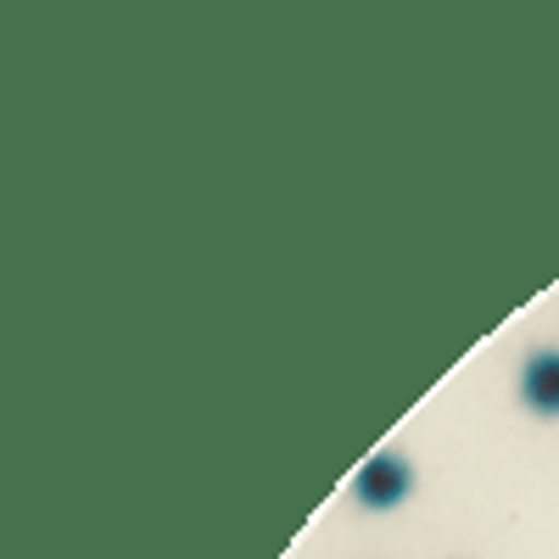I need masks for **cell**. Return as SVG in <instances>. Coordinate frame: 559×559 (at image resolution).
I'll return each instance as SVG.
<instances>
[{
  "label": "cell",
  "mask_w": 559,
  "mask_h": 559,
  "mask_svg": "<svg viewBox=\"0 0 559 559\" xmlns=\"http://www.w3.org/2000/svg\"><path fill=\"white\" fill-rule=\"evenodd\" d=\"M521 397L537 414H559V353H532L526 376H521Z\"/></svg>",
  "instance_id": "2"
},
{
  "label": "cell",
  "mask_w": 559,
  "mask_h": 559,
  "mask_svg": "<svg viewBox=\"0 0 559 559\" xmlns=\"http://www.w3.org/2000/svg\"><path fill=\"white\" fill-rule=\"evenodd\" d=\"M408 487H414V471H408L397 453L364 459V464H358V476H353V492H358V503H369V509H392V503H403Z\"/></svg>",
  "instance_id": "1"
}]
</instances>
